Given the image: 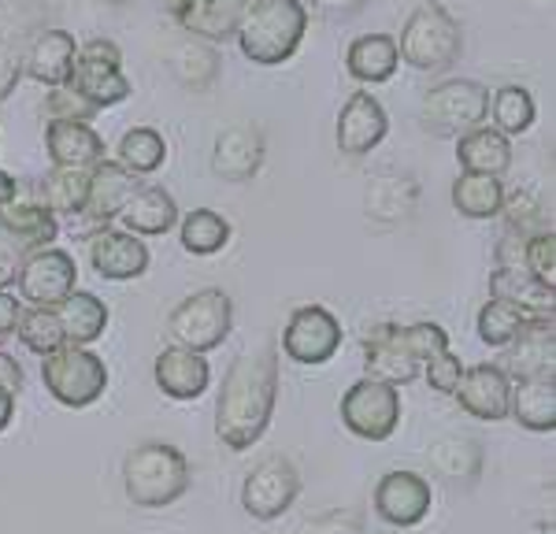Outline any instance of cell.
<instances>
[{"label":"cell","mask_w":556,"mask_h":534,"mask_svg":"<svg viewBox=\"0 0 556 534\" xmlns=\"http://www.w3.org/2000/svg\"><path fill=\"white\" fill-rule=\"evenodd\" d=\"M156 386L164 390L167 397L175 400H193L208 390L212 382V368H208V356L204 353H193V349H182V345H167L164 353L156 356Z\"/></svg>","instance_id":"7402d4cb"},{"label":"cell","mask_w":556,"mask_h":534,"mask_svg":"<svg viewBox=\"0 0 556 534\" xmlns=\"http://www.w3.org/2000/svg\"><path fill=\"white\" fill-rule=\"evenodd\" d=\"M308 34L304 0H249L245 20L238 26V44L256 67H278L293 60Z\"/></svg>","instance_id":"7a4b0ae2"},{"label":"cell","mask_w":556,"mask_h":534,"mask_svg":"<svg viewBox=\"0 0 556 534\" xmlns=\"http://www.w3.org/2000/svg\"><path fill=\"white\" fill-rule=\"evenodd\" d=\"M508 416L534 434H553L556 431V379L553 376L513 379Z\"/></svg>","instance_id":"484cf974"},{"label":"cell","mask_w":556,"mask_h":534,"mask_svg":"<svg viewBox=\"0 0 556 534\" xmlns=\"http://www.w3.org/2000/svg\"><path fill=\"white\" fill-rule=\"evenodd\" d=\"M123 490L134 509H167L190 490V460L167 442H141L123 460Z\"/></svg>","instance_id":"3957f363"},{"label":"cell","mask_w":556,"mask_h":534,"mask_svg":"<svg viewBox=\"0 0 556 534\" xmlns=\"http://www.w3.org/2000/svg\"><path fill=\"white\" fill-rule=\"evenodd\" d=\"M490 119V89L475 78H445L427 89L419 104V123L434 138H460Z\"/></svg>","instance_id":"8992f818"},{"label":"cell","mask_w":556,"mask_h":534,"mask_svg":"<svg viewBox=\"0 0 556 534\" xmlns=\"http://www.w3.org/2000/svg\"><path fill=\"white\" fill-rule=\"evenodd\" d=\"M490 115L493 127H497L505 138H516V134H527L534 127V97L531 89L523 86H501L497 93L490 97Z\"/></svg>","instance_id":"74e56055"},{"label":"cell","mask_w":556,"mask_h":534,"mask_svg":"<svg viewBox=\"0 0 556 534\" xmlns=\"http://www.w3.org/2000/svg\"><path fill=\"white\" fill-rule=\"evenodd\" d=\"M427 460L450 486H471L482 471V449L471 438H442L427 449Z\"/></svg>","instance_id":"836d02e7"},{"label":"cell","mask_w":556,"mask_h":534,"mask_svg":"<svg viewBox=\"0 0 556 534\" xmlns=\"http://www.w3.org/2000/svg\"><path fill=\"white\" fill-rule=\"evenodd\" d=\"M267 141L256 123H235V127L219 130L212 149V175L223 182H253L264 167Z\"/></svg>","instance_id":"9a60e30c"},{"label":"cell","mask_w":556,"mask_h":534,"mask_svg":"<svg viewBox=\"0 0 556 534\" xmlns=\"http://www.w3.org/2000/svg\"><path fill=\"white\" fill-rule=\"evenodd\" d=\"M534 534H553V523H549V527H545V523H542V527H538Z\"/></svg>","instance_id":"6f0895ef"},{"label":"cell","mask_w":556,"mask_h":534,"mask_svg":"<svg viewBox=\"0 0 556 534\" xmlns=\"http://www.w3.org/2000/svg\"><path fill=\"white\" fill-rule=\"evenodd\" d=\"M386 130H390V115L382 101L367 89H356L338 115V149L345 156H367L386 138Z\"/></svg>","instance_id":"d6986e66"},{"label":"cell","mask_w":556,"mask_h":534,"mask_svg":"<svg viewBox=\"0 0 556 534\" xmlns=\"http://www.w3.org/2000/svg\"><path fill=\"white\" fill-rule=\"evenodd\" d=\"M45 149L56 167H93L97 160H104V138L89 123L75 119H49Z\"/></svg>","instance_id":"d4e9b609"},{"label":"cell","mask_w":556,"mask_h":534,"mask_svg":"<svg viewBox=\"0 0 556 534\" xmlns=\"http://www.w3.org/2000/svg\"><path fill=\"white\" fill-rule=\"evenodd\" d=\"M12 416H15V394H8V390L0 386V431L12 423Z\"/></svg>","instance_id":"db71d44e"},{"label":"cell","mask_w":556,"mask_h":534,"mask_svg":"<svg viewBox=\"0 0 556 534\" xmlns=\"http://www.w3.org/2000/svg\"><path fill=\"white\" fill-rule=\"evenodd\" d=\"M453 397L460 400V408L475 420H508V397H513V379L497 364H471L464 368L460 382H456Z\"/></svg>","instance_id":"2e32d148"},{"label":"cell","mask_w":556,"mask_h":534,"mask_svg":"<svg viewBox=\"0 0 556 534\" xmlns=\"http://www.w3.org/2000/svg\"><path fill=\"white\" fill-rule=\"evenodd\" d=\"M342 323H338L334 312H327L323 305H304L290 316L282 331V353L293 364H327L330 356L342 349Z\"/></svg>","instance_id":"7c38bea8"},{"label":"cell","mask_w":556,"mask_h":534,"mask_svg":"<svg viewBox=\"0 0 556 534\" xmlns=\"http://www.w3.org/2000/svg\"><path fill=\"white\" fill-rule=\"evenodd\" d=\"M419 208V182L405 171L382 167L364 186V216L375 223H405Z\"/></svg>","instance_id":"44dd1931"},{"label":"cell","mask_w":556,"mask_h":534,"mask_svg":"<svg viewBox=\"0 0 556 534\" xmlns=\"http://www.w3.org/2000/svg\"><path fill=\"white\" fill-rule=\"evenodd\" d=\"M89 193V167H56L45 171L38 182V198L52 216H83Z\"/></svg>","instance_id":"d6a6232c"},{"label":"cell","mask_w":556,"mask_h":534,"mask_svg":"<svg viewBox=\"0 0 556 534\" xmlns=\"http://www.w3.org/2000/svg\"><path fill=\"white\" fill-rule=\"evenodd\" d=\"M430 483L416 471H386L375 486V512L382 516L390 527H416L430 516Z\"/></svg>","instance_id":"5bb4252c"},{"label":"cell","mask_w":556,"mask_h":534,"mask_svg":"<svg viewBox=\"0 0 556 534\" xmlns=\"http://www.w3.org/2000/svg\"><path fill=\"white\" fill-rule=\"evenodd\" d=\"M167 160V141L160 130L152 127H134L123 134L119 141V164L134 175H152L160 171Z\"/></svg>","instance_id":"f35d334b"},{"label":"cell","mask_w":556,"mask_h":534,"mask_svg":"<svg viewBox=\"0 0 556 534\" xmlns=\"http://www.w3.org/2000/svg\"><path fill=\"white\" fill-rule=\"evenodd\" d=\"M235 327V301L227 290H197L193 297H186L182 305H175V312L167 316V338L172 345L193 353H212L219 349L230 338Z\"/></svg>","instance_id":"52a82bcc"},{"label":"cell","mask_w":556,"mask_h":534,"mask_svg":"<svg viewBox=\"0 0 556 534\" xmlns=\"http://www.w3.org/2000/svg\"><path fill=\"white\" fill-rule=\"evenodd\" d=\"M364 364H367V376L371 379H382L390 386H405L419 376L424 364L416 360L408 349H405V338H401V323H375L367 327L364 338Z\"/></svg>","instance_id":"e0dca14e"},{"label":"cell","mask_w":556,"mask_h":534,"mask_svg":"<svg viewBox=\"0 0 556 534\" xmlns=\"http://www.w3.org/2000/svg\"><path fill=\"white\" fill-rule=\"evenodd\" d=\"M301 534H364V527L353 512H327V516H319V520L304 523Z\"/></svg>","instance_id":"c3c4849f"},{"label":"cell","mask_w":556,"mask_h":534,"mask_svg":"<svg viewBox=\"0 0 556 534\" xmlns=\"http://www.w3.org/2000/svg\"><path fill=\"white\" fill-rule=\"evenodd\" d=\"M523 267L542 282V287L556 290V234H553V227H542V230H534V234H527Z\"/></svg>","instance_id":"b9f144b4"},{"label":"cell","mask_w":556,"mask_h":534,"mask_svg":"<svg viewBox=\"0 0 556 534\" xmlns=\"http://www.w3.org/2000/svg\"><path fill=\"white\" fill-rule=\"evenodd\" d=\"M20 312H23L20 297H15V293H8V290H0V342L15 334V323H20Z\"/></svg>","instance_id":"f907efd6"},{"label":"cell","mask_w":556,"mask_h":534,"mask_svg":"<svg viewBox=\"0 0 556 534\" xmlns=\"http://www.w3.org/2000/svg\"><path fill=\"white\" fill-rule=\"evenodd\" d=\"M501 212H505V219H508L505 230H516V234H534V230L545 227L542 204H538L531 193H513V198H505Z\"/></svg>","instance_id":"f6af8a7d"},{"label":"cell","mask_w":556,"mask_h":534,"mask_svg":"<svg viewBox=\"0 0 556 534\" xmlns=\"http://www.w3.org/2000/svg\"><path fill=\"white\" fill-rule=\"evenodd\" d=\"M89 264L97 267L101 279L130 282L149 271V249L138 234H130V230L101 227L89 238Z\"/></svg>","instance_id":"ac0fdd59"},{"label":"cell","mask_w":556,"mask_h":534,"mask_svg":"<svg viewBox=\"0 0 556 534\" xmlns=\"http://www.w3.org/2000/svg\"><path fill=\"white\" fill-rule=\"evenodd\" d=\"M41 382L60 405L67 408H89L104 397L108 390V368L89 345L64 342L60 349L41 356Z\"/></svg>","instance_id":"5b68a950"},{"label":"cell","mask_w":556,"mask_h":534,"mask_svg":"<svg viewBox=\"0 0 556 534\" xmlns=\"http://www.w3.org/2000/svg\"><path fill=\"white\" fill-rule=\"evenodd\" d=\"M134 190H138V175L127 171L119 160H97V164L89 167V193H86L83 216L93 223L115 219Z\"/></svg>","instance_id":"603a6c76"},{"label":"cell","mask_w":556,"mask_h":534,"mask_svg":"<svg viewBox=\"0 0 556 534\" xmlns=\"http://www.w3.org/2000/svg\"><path fill=\"white\" fill-rule=\"evenodd\" d=\"M115 219H119L123 230H130V234L156 238V234H167V230L178 223V204L164 186H141L138 182V190L130 193Z\"/></svg>","instance_id":"cb8c5ba5"},{"label":"cell","mask_w":556,"mask_h":534,"mask_svg":"<svg viewBox=\"0 0 556 534\" xmlns=\"http://www.w3.org/2000/svg\"><path fill=\"white\" fill-rule=\"evenodd\" d=\"M501 204H505V182L501 175H475L464 171L453 182V208L468 219H493L501 216Z\"/></svg>","instance_id":"e575fe53"},{"label":"cell","mask_w":556,"mask_h":534,"mask_svg":"<svg viewBox=\"0 0 556 534\" xmlns=\"http://www.w3.org/2000/svg\"><path fill=\"white\" fill-rule=\"evenodd\" d=\"M364 0H316V8L319 12H327V15H349V12H356Z\"/></svg>","instance_id":"f5cc1de1"},{"label":"cell","mask_w":556,"mask_h":534,"mask_svg":"<svg viewBox=\"0 0 556 534\" xmlns=\"http://www.w3.org/2000/svg\"><path fill=\"white\" fill-rule=\"evenodd\" d=\"M397 67H401V52H397V38H390V34H361L345 49V71L364 86L390 82L397 75Z\"/></svg>","instance_id":"83f0119b"},{"label":"cell","mask_w":556,"mask_h":534,"mask_svg":"<svg viewBox=\"0 0 556 534\" xmlns=\"http://www.w3.org/2000/svg\"><path fill=\"white\" fill-rule=\"evenodd\" d=\"M460 376H464V364H460V356H453L450 349L427 360V386L438 390V394H453Z\"/></svg>","instance_id":"bcb514c9"},{"label":"cell","mask_w":556,"mask_h":534,"mask_svg":"<svg viewBox=\"0 0 556 534\" xmlns=\"http://www.w3.org/2000/svg\"><path fill=\"white\" fill-rule=\"evenodd\" d=\"M56 316L60 327H64V338L75 345H93L108 331V305L89 290H71L56 305Z\"/></svg>","instance_id":"4dcf8cb0"},{"label":"cell","mask_w":556,"mask_h":534,"mask_svg":"<svg viewBox=\"0 0 556 534\" xmlns=\"http://www.w3.org/2000/svg\"><path fill=\"white\" fill-rule=\"evenodd\" d=\"M490 293L493 297L513 301V305L527 308V312H553V297H556V290L542 287L523 264L497 267V271L490 275Z\"/></svg>","instance_id":"d590c367"},{"label":"cell","mask_w":556,"mask_h":534,"mask_svg":"<svg viewBox=\"0 0 556 534\" xmlns=\"http://www.w3.org/2000/svg\"><path fill=\"white\" fill-rule=\"evenodd\" d=\"M167 67H172V75L186 89L204 93V89L219 78V52H215L212 41L186 38V41L172 44V52H167Z\"/></svg>","instance_id":"1f68e13d"},{"label":"cell","mask_w":556,"mask_h":534,"mask_svg":"<svg viewBox=\"0 0 556 534\" xmlns=\"http://www.w3.org/2000/svg\"><path fill=\"white\" fill-rule=\"evenodd\" d=\"M0 386H4L8 394H20V390H23V368H20V360H15L12 353H4V349H0Z\"/></svg>","instance_id":"816d5d0a"},{"label":"cell","mask_w":556,"mask_h":534,"mask_svg":"<svg viewBox=\"0 0 556 534\" xmlns=\"http://www.w3.org/2000/svg\"><path fill=\"white\" fill-rule=\"evenodd\" d=\"M15 334H20V342L26 345L30 353H52L60 349V345L67 342L64 338V327H60V316L56 308H26L20 312V323H15Z\"/></svg>","instance_id":"60d3db41"},{"label":"cell","mask_w":556,"mask_h":534,"mask_svg":"<svg viewBox=\"0 0 556 534\" xmlns=\"http://www.w3.org/2000/svg\"><path fill=\"white\" fill-rule=\"evenodd\" d=\"M23 260H26V249L15 242L12 230L0 223V290H8L15 279H20Z\"/></svg>","instance_id":"7dc6e473"},{"label":"cell","mask_w":556,"mask_h":534,"mask_svg":"<svg viewBox=\"0 0 556 534\" xmlns=\"http://www.w3.org/2000/svg\"><path fill=\"white\" fill-rule=\"evenodd\" d=\"M523 319H527V308H519L505 297H490L486 305L479 308V338L490 349H508V342L523 331Z\"/></svg>","instance_id":"ab89813d"},{"label":"cell","mask_w":556,"mask_h":534,"mask_svg":"<svg viewBox=\"0 0 556 534\" xmlns=\"http://www.w3.org/2000/svg\"><path fill=\"white\" fill-rule=\"evenodd\" d=\"M78 282V267H75V256L64 253L56 245H45V249H34L26 253V260L20 267V301L34 308H56L60 301L75 290Z\"/></svg>","instance_id":"30bf717a"},{"label":"cell","mask_w":556,"mask_h":534,"mask_svg":"<svg viewBox=\"0 0 556 534\" xmlns=\"http://www.w3.org/2000/svg\"><path fill=\"white\" fill-rule=\"evenodd\" d=\"M0 223L12 230V238L26 249V253L52 245L60 238V219L52 216L41 201H8V204H0Z\"/></svg>","instance_id":"f546056e"},{"label":"cell","mask_w":556,"mask_h":534,"mask_svg":"<svg viewBox=\"0 0 556 534\" xmlns=\"http://www.w3.org/2000/svg\"><path fill=\"white\" fill-rule=\"evenodd\" d=\"M75 52L78 44L67 30H41L30 41V49L23 52V75H30L34 82L49 86H64L71 67H75Z\"/></svg>","instance_id":"4316f807"},{"label":"cell","mask_w":556,"mask_h":534,"mask_svg":"<svg viewBox=\"0 0 556 534\" xmlns=\"http://www.w3.org/2000/svg\"><path fill=\"white\" fill-rule=\"evenodd\" d=\"M23 78V52L15 44L0 41V101L15 89V82Z\"/></svg>","instance_id":"681fc988"},{"label":"cell","mask_w":556,"mask_h":534,"mask_svg":"<svg viewBox=\"0 0 556 534\" xmlns=\"http://www.w3.org/2000/svg\"><path fill=\"white\" fill-rule=\"evenodd\" d=\"M67 86L78 89L89 104L97 109H115L130 97V78L123 75V52L115 41L93 38L86 44H78L75 52V67L67 75Z\"/></svg>","instance_id":"ba28073f"},{"label":"cell","mask_w":556,"mask_h":534,"mask_svg":"<svg viewBox=\"0 0 556 534\" xmlns=\"http://www.w3.org/2000/svg\"><path fill=\"white\" fill-rule=\"evenodd\" d=\"M456 160L464 171L475 175H505L513 167V141L497 127H475L456 138Z\"/></svg>","instance_id":"f1b7e54d"},{"label":"cell","mask_w":556,"mask_h":534,"mask_svg":"<svg viewBox=\"0 0 556 534\" xmlns=\"http://www.w3.org/2000/svg\"><path fill=\"white\" fill-rule=\"evenodd\" d=\"M298 494H301V475L293 468V460L264 457L249 471L245 486H241V509L253 516V520H278L282 512H290Z\"/></svg>","instance_id":"8fae6325"},{"label":"cell","mask_w":556,"mask_h":534,"mask_svg":"<svg viewBox=\"0 0 556 534\" xmlns=\"http://www.w3.org/2000/svg\"><path fill=\"white\" fill-rule=\"evenodd\" d=\"M342 423L364 442H386L401 423V390L382 379H361L342 397Z\"/></svg>","instance_id":"9c48e42d"},{"label":"cell","mask_w":556,"mask_h":534,"mask_svg":"<svg viewBox=\"0 0 556 534\" xmlns=\"http://www.w3.org/2000/svg\"><path fill=\"white\" fill-rule=\"evenodd\" d=\"M178 238L182 249L193 256H215L230 242V223L212 208H193L190 216L178 219Z\"/></svg>","instance_id":"8d00e7d4"},{"label":"cell","mask_w":556,"mask_h":534,"mask_svg":"<svg viewBox=\"0 0 556 534\" xmlns=\"http://www.w3.org/2000/svg\"><path fill=\"white\" fill-rule=\"evenodd\" d=\"M401 338H405V349L416 356L419 364H427L430 356H438V353L450 349V334H445V327H438V323L401 327Z\"/></svg>","instance_id":"ee69618b"},{"label":"cell","mask_w":556,"mask_h":534,"mask_svg":"<svg viewBox=\"0 0 556 534\" xmlns=\"http://www.w3.org/2000/svg\"><path fill=\"white\" fill-rule=\"evenodd\" d=\"M397 52L412 71L442 75L460 60L464 30L442 0H419L416 12L408 15L405 30H401Z\"/></svg>","instance_id":"277c9868"},{"label":"cell","mask_w":556,"mask_h":534,"mask_svg":"<svg viewBox=\"0 0 556 534\" xmlns=\"http://www.w3.org/2000/svg\"><path fill=\"white\" fill-rule=\"evenodd\" d=\"M278 400V353L264 345L256 353H241L223 376L215 400V434L227 449L245 453L264 438Z\"/></svg>","instance_id":"6da1fadb"},{"label":"cell","mask_w":556,"mask_h":534,"mask_svg":"<svg viewBox=\"0 0 556 534\" xmlns=\"http://www.w3.org/2000/svg\"><path fill=\"white\" fill-rule=\"evenodd\" d=\"M249 0H164V12L182 26L190 38L201 41H230L245 20Z\"/></svg>","instance_id":"4fadbf2b"},{"label":"cell","mask_w":556,"mask_h":534,"mask_svg":"<svg viewBox=\"0 0 556 534\" xmlns=\"http://www.w3.org/2000/svg\"><path fill=\"white\" fill-rule=\"evenodd\" d=\"M556 319L553 312H527L523 331H519L508 349V379H527V376H553V353H556Z\"/></svg>","instance_id":"ffe728a7"},{"label":"cell","mask_w":556,"mask_h":534,"mask_svg":"<svg viewBox=\"0 0 556 534\" xmlns=\"http://www.w3.org/2000/svg\"><path fill=\"white\" fill-rule=\"evenodd\" d=\"M101 8H123V4H130V0H97Z\"/></svg>","instance_id":"9f6ffc18"},{"label":"cell","mask_w":556,"mask_h":534,"mask_svg":"<svg viewBox=\"0 0 556 534\" xmlns=\"http://www.w3.org/2000/svg\"><path fill=\"white\" fill-rule=\"evenodd\" d=\"M101 112L97 104H89L78 89L64 86H49V97H45V115L49 119H75V123H89L93 115Z\"/></svg>","instance_id":"7bdbcfd3"},{"label":"cell","mask_w":556,"mask_h":534,"mask_svg":"<svg viewBox=\"0 0 556 534\" xmlns=\"http://www.w3.org/2000/svg\"><path fill=\"white\" fill-rule=\"evenodd\" d=\"M20 198V182H15L8 171H0V204H8V201H15Z\"/></svg>","instance_id":"11a10c76"}]
</instances>
